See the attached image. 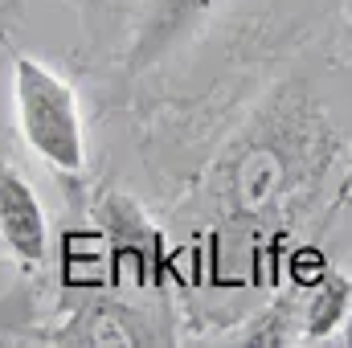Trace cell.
<instances>
[{"instance_id": "7", "label": "cell", "mask_w": 352, "mask_h": 348, "mask_svg": "<svg viewBox=\"0 0 352 348\" xmlns=\"http://www.w3.org/2000/svg\"><path fill=\"white\" fill-rule=\"evenodd\" d=\"M33 320H37V303H33V295H29L25 287L8 291V295L0 299V332H21V328H29Z\"/></svg>"}, {"instance_id": "5", "label": "cell", "mask_w": 352, "mask_h": 348, "mask_svg": "<svg viewBox=\"0 0 352 348\" xmlns=\"http://www.w3.org/2000/svg\"><path fill=\"white\" fill-rule=\"evenodd\" d=\"M94 221L107 230V238H115L119 242V250H131L135 259H140V270H144V262H156L160 259V238H156V230L144 221V213L123 197V193H98V201H94Z\"/></svg>"}, {"instance_id": "4", "label": "cell", "mask_w": 352, "mask_h": 348, "mask_svg": "<svg viewBox=\"0 0 352 348\" xmlns=\"http://www.w3.org/2000/svg\"><path fill=\"white\" fill-rule=\"evenodd\" d=\"M54 345H94V348H140V345H156V336L148 332V320L140 312H131L127 303L115 299H98L82 307L66 332L54 336Z\"/></svg>"}, {"instance_id": "2", "label": "cell", "mask_w": 352, "mask_h": 348, "mask_svg": "<svg viewBox=\"0 0 352 348\" xmlns=\"http://www.w3.org/2000/svg\"><path fill=\"white\" fill-rule=\"evenodd\" d=\"M221 4L226 0H148L140 12V25L131 33V45H127V70L131 74L156 70L188 37H197V29Z\"/></svg>"}, {"instance_id": "3", "label": "cell", "mask_w": 352, "mask_h": 348, "mask_svg": "<svg viewBox=\"0 0 352 348\" xmlns=\"http://www.w3.org/2000/svg\"><path fill=\"white\" fill-rule=\"evenodd\" d=\"M0 246L21 270H41L50 254L45 205L25 173H16L12 164H0Z\"/></svg>"}, {"instance_id": "1", "label": "cell", "mask_w": 352, "mask_h": 348, "mask_svg": "<svg viewBox=\"0 0 352 348\" xmlns=\"http://www.w3.org/2000/svg\"><path fill=\"white\" fill-rule=\"evenodd\" d=\"M12 119L25 148L58 176H82L87 127L74 87L45 62L12 54Z\"/></svg>"}, {"instance_id": "6", "label": "cell", "mask_w": 352, "mask_h": 348, "mask_svg": "<svg viewBox=\"0 0 352 348\" xmlns=\"http://www.w3.org/2000/svg\"><path fill=\"white\" fill-rule=\"evenodd\" d=\"M349 303H352L349 279H340V274H324V279L311 287V299H307V312H303V328H307V336H311V340H316V336H332V332L344 324Z\"/></svg>"}]
</instances>
